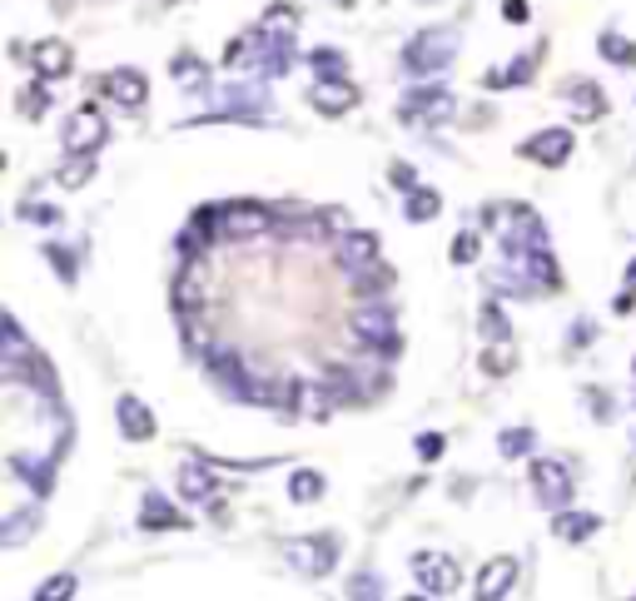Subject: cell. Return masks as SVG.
<instances>
[{"label": "cell", "instance_id": "5b68a950", "mask_svg": "<svg viewBox=\"0 0 636 601\" xmlns=\"http://www.w3.org/2000/svg\"><path fill=\"white\" fill-rule=\"evenodd\" d=\"M105 135H110L105 115H100L94 105H80L71 119H65V130H60V144H65V154H94L100 144H105Z\"/></svg>", "mask_w": 636, "mask_h": 601}, {"label": "cell", "instance_id": "d4e9b609", "mask_svg": "<svg viewBox=\"0 0 636 601\" xmlns=\"http://www.w3.org/2000/svg\"><path fill=\"white\" fill-rule=\"evenodd\" d=\"M179 493H185L189 502H204V497H214L209 468H200V462H185V468H179Z\"/></svg>", "mask_w": 636, "mask_h": 601}, {"label": "cell", "instance_id": "7bdbcfd3", "mask_svg": "<svg viewBox=\"0 0 636 601\" xmlns=\"http://www.w3.org/2000/svg\"><path fill=\"white\" fill-rule=\"evenodd\" d=\"M25 219H36V225H55L60 214L50 209V204H25Z\"/></svg>", "mask_w": 636, "mask_h": 601}, {"label": "cell", "instance_id": "f546056e", "mask_svg": "<svg viewBox=\"0 0 636 601\" xmlns=\"http://www.w3.org/2000/svg\"><path fill=\"white\" fill-rule=\"evenodd\" d=\"M294 21H298L294 5H269L264 11V30H274V36H294Z\"/></svg>", "mask_w": 636, "mask_h": 601}, {"label": "cell", "instance_id": "9c48e42d", "mask_svg": "<svg viewBox=\"0 0 636 601\" xmlns=\"http://www.w3.org/2000/svg\"><path fill=\"white\" fill-rule=\"evenodd\" d=\"M398 115L403 119H453V94L437 90V85H423V90L403 94Z\"/></svg>", "mask_w": 636, "mask_h": 601}, {"label": "cell", "instance_id": "8992f818", "mask_svg": "<svg viewBox=\"0 0 636 601\" xmlns=\"http://www.w3.org/2000/svg\"><path fill=\"white\" fill-rule=\"evenodd\" d=\"M214 229L225 239H254V234H264V229H274V214L264 209V204H219L214 209Z\"/></svg>", "mask_w": 636, "mask_h": 601}, {"label": "cell", "instance_id": "60d3db41", "mask_svg": "<svg viewBox=\"0 0 636 601\" xmlns=\"http://www.w3.org/2000/svg\"><path fill=\"white\" fill-rule=\"evenodd\" d=\"M472 254H478V234L468 229V234H462L458 244H453V264H472Z\"/></svg>", "mask_w": 636, "mask_h": 601}, {"label": "cell", "instance_id": "c3c4849f", "mask_svg": "<svg viewBox=\"0 0 636 601\" xmlns=\"http://www.w3.org/2000/svg\"><path fill=\"white\" fill-rule=\"evenodd\" d=\"M423 5H428V0H423Z\"/></svg>", "mask_w": 636, "mask_h": 601}, {"label": "cell", "instance_id": "44dd1931", "mask_svg": "<svg viewBox=\"0 0 636 601\" xmlns=\"http://www.w3.org/2000/svg\"><path fill=\"white\" fill-rule=\"evenodd\" d=\"M567 105H572L577 119H597V115H607V94H601V85L577 80V85H567Z\"/></svg>", "mask_w": 636, "mask_h": 601}, {"label": "cell", "instance_id": "836d02e7", "mask_svg": "<svg viewBox=\"0 0 636 601\" xmlns=\"http://www.w3.org/2000/svg\"><path fill=\"white\" fill-rule=\"evenodd\" d=\"M348 383H354V373H343V368H329V373H323V388H329L339 402H354L358 398V388H348Z\"/></svg>", "mask_w": 636, "mask_h": 601}, {"label": "cell", "instance_id": "b9f144b4", "mask_svg": "<svg viewBox=\"0 0 636 601\" xmlns=\"http://www.w3.org/2000/svg\"><path fill=\"white\" fill-rule=\"evenodd\" d=\"M348 597H383V587H378V577H354Z\"/></svg>", "mask_w": 636, "mask_h": 601}, {"label": "cell", "instance_id": "f6af8a7d", "mask_svg": "<svg viewBox=\"0 0 636 601\" xmlns=\"http://www.w3.org/2000/svg\"><path fill=\"white\" fill-rule=\"evenodd\" d=\"M503 15H507V21H512V25H522V21H527V0H503Z\"/></svg>", "mask_w": 636, "mask_h": 601}, {"label": "cell", "instance_id": "4fadbf2b", "mask_svg": "<svg viewBox=\"0 0 636 601\" xmlns=\"http://www.w3.org/2000/svg\"><path fill=\"white\" fill-rule=\"evenodd\" d=\"M522 154H527L532 165L557 169V165H567V154H572V135L567 130H543V135H532V140L522 144Z\"/></svg>", "mask_w": 636, "mask_h": 601}, {"label": "cell", "instance_id": "d6986e66", "mask_svg": "<svg viewBox=\"0 0 636 601\" xmlns=\"http://www.w3.org/2000/svg\"><path fill=\"white\" fill-rule=\"evenodd\" d=\"M597 527H601L597 512H572V508H557L552 512L557 542H587V537H597Z\"/></svg>", "mask_w": 636, "mask_h": 601}, {"label": "cell", "instance_id": "6da1fadb", "mask_svg": "<svg viewBox=\"0 0 636 601\" xmlns=\"http://www.w3.org/2000/svg\"><path fill=\"white\" fill-rule=\"evenodd\" d=\"M462 36L453 30V25H428V30H418V36L403 46V71L408 75H437L443 65H453V55H458Z\"/></svg>", "mask_w": 636, "mask_h": 601}, {"label": "cell", "instance_id": "7c38bea8", "mask_svg": "<svg viewBox=\"0 0 636 601\" xmlns=\"http://www.w3.org/2000/svg\"><path fill=\"white\" fill-rule=\"evenodd\" d=\"M264 50H269V30H249V36H239V40H229V50H225V65L234 75H244V71H259L264 65Z\"/></svg>", "mask_w": 636, "mask_h": 601}, {"label": "cell", "instance_id": "74e56055", "mask_svg": "<svg viewBox=\"0 0 636 601\" xmlns=\"http://www.w3.org/2000/svg\"><path fill=\"white\" fill-rule=\"evenodd\" d=\"M314 75H323V80H329V75H343L339 50H314Z\"/></svg>", "mask_w": 636, "mask_h": 601}, {"label": "cell", "instance_id": "484cf974", "mask_svg": "<svg viewBox=\"0 0 636 601\" xmlns=\"http://www.w3.org/2000/svg\"><path fill=\"white\" fill-rule=\"evenodd\" d=\"M323 497V472L314 468H298L294 477H289V502H298V508H308V502H318Z\"/></svg>", "mask_w": 636, "mask_h": 601}, {"label": "cell", "instance_id": "3957f363", "mask_svg": "<svg viewBox=\"0 0 636 601\" xmlns=\"http://www.w3.org/2000/svg\"><path fill=\"white\" fill-rule=\"evenodd\" d=\"M283 557H289L294 572L318 581V577H329L333 562H339V542L333 537H294V542H283Z\"/></svg>", "mask_w": 636, "mask_h": 601}, {"label": "cell", "instance_id": "277c9868", "mask_svg": "<svg viewBox=\"0 0 636 601\" xmlns=\"http://www.w3.org/2000/svg\"><path fill=\"white\" fill-rule=\"evenodd\" d=\"M412 581H418L423 597H453L458 581H462V572H458V562L443 557V552H418L412 557Z\"/></svg>", "mask_w": 636, "mask_h": 601}, {"label": "cell", "instance_id": "4316f807", "mask_svg": "<svg viewBox=\"0 0 636 601\" xmlns=\"http://www.w3.org/2000/svg\"><path fill=\"white\" fill-rule=\"evenodd\" d=\"M597 50L612 60V65H636V46H632V40H622L616 30H601V36H597Z\"/></svg>", "mask_w": 636, "mask_h": 601}, {"label": "cell", "instance_id": "d6a6232c", "mask_svg": "<svg viewBox=\"0 0 636 601\" xmlns=\"http://www.w3.org/2000/svg\"><path fill=\"white\" fill-rule=\"evenodd\" d=\"M55 179H60V184H65V189H80L85 179H90V154H71V165L60 169Z\"/></svg>", "mask_w": 636, "mask_h": 601}, {"label": "cell", "instance_id": "681fc988", "mask_svg": "<svg viewBox=\"0 0 636 601\" xmlns=\"http://www.w3.org/2000/svg\"><path fill=\"white\" fill-rule=\"evenodd\" d=\"M632 368H636V363H632Z\"/></svg>", "mask_w": 636, "mask_h": 601}, {"label": "cell", "instance_id": "bcb514c9", "mask_svg": "<svg viewBox=\"0 0 636 601\" xmlns=\"http://www.w3.org/2000/svg\"><path fill=\"white\" fill-rule=\"evenodd\" d=\"M393 184H398L403 194H408V189H418V184H412V165H393Z\"/></svg>", "mask_w": 636, "mask_h": 601}, {"label": "cell", "instance_id": "ac0fdd59", "mask_svg": "<svg viewBox=\"0 0 636 601\" xmlns=\"http://www.w3.org/2000/svg\"><path fill=\"white\" fill-rule=\"evenodd\" d=\"M339 264L348 273L368 269V264H378V239L368 234V229H354V234H343L339 239Z\"/></svg>", "mask_w": 636, "mask_h": 601}, {"label": "cell", "instance_id": "7402d4cb", "mask_svg": "<svg viewBox=\"0 0 636 601\" xmlns=\"http://www.w3.org/2000/svg\"><path fill=\"white\" fill-rule=\"evenodd\" d=\"M140 527L144 532H165V527H185V517H179L175 508H169L160 493L144 497V508H140Z\"/></svg>", "mask_w": 636, "mask_h": 601}, {"label": "cell", "instance_id": "52a82bcc", "mask_svg": "<svg viewBox=\"0 0 636 601\" xmlns=\"http://www.w3.org/2000/svg\"><path fill=\"white\" fill-rule=\"evenodd\" d=\"M532 487H537V502L552 508V512L572 502V472H567V462H557V458L532 462Z\"/></svg>", "mask_w": 636, "mask_h": 601}, {"label": "cell", "instance_id": "1f68e13d", "mask_svg": "<svg viewBox=\"0 0 636 601\" xmlns=\"http://www.w3.org/2000/svg\"><path fill=\"white\" fill-rule=\"evenodd\" d=\"M532 80V60H507V71H493L487 85H527Z\"/></svg>", "mask_w": 636, "mask_h": 601}, {"label": "cell", "instance_id": "e0dca14e", "mask_svg": "<svg viewBox=\"0 0 636 601\" xmlns=\"http://www.w3.org/2000/svg\"><path fill=\"white\" fill-rule=\"evenodd\" d=\"M11 472L36 497H46L50 483H55V468H50V458H36V452H11Z\"/></svg>", "mask_w": 636, "mask_h": 601}, {"label": "cell", "instance_id": "603a6c76", "mask_svg": "<svg viewBox=\"0 0 636 601\" xmlns=\"http://www.w3.org/2000/svg\"><path fill=\"white\" fill-rule=\"evenodd\" d=\"M289 60H294V36H274V30H269V50H264L259 75H264V80H274V75H289Z\"/></svg>", "mask_w": 636, "mask_h": 601}, {"label": "cell", "instance_id": "ffe728a7", "mask_svg": "<svg viewBox=\"0 0 636 601\" xmlns=\"http://www.w3.org/2000/svg\"><path fill=\"white\" fill-rule=\"evenodd\" d=\"M333 393L323 388V378H318V383H298L294 388V408H298V418H308V423H323V418L333 413Z\"/></svg>", "mask_w": 636, "mask_h": 601}, {"label": "cell", "instance_id": "f35d334b", "mask_svg": "<svg viewBox=\"0 0 636 601\" xmlns=\"http://www.w3.org/2000/svg\"><path fill=\"white\" fill-rule=\"evenodd\" d=\"M46 110H50V94H46V90H25V94H21V115H25V119H40Z\"/></svg>", "mask_w": 636, "mask_h": 601}, {"label": "cell", "instance_id": "f1b7e54d", "mask_svg": "<svg viewBox=\"0 0 636 601\" xmlns=\"http://www.w3.org/2000/svg\"><path fill=\"white\" fill-rule=\"evenodd\" d=\"M497 452H503L507 462H512V458H527V452H532V427H507V433L497 437Z\"/></svg>", "mask_w": 636, "mask_h": 601}, {"label": "cell", "instance_id": "cb8c5ba5", "mask_svg": "<svg viewBox=\"0 0 636 601\" xmlns=\"http://www.w3.org/2000/svg\"><path fill=\"white\" fill-rule=\"evenodd\" d=\"M437 209H443V194H437V189H408V204H403L408 225H428V219H437Z\"/></svg>", "mask_w": 636, "mask_h": 601}, {"label": "cell", "instance_id": "5bb4252c", "mask_svg": "<svg viewBox=\"0 0 636 601\" xmlns=\"http://www.w3.org/2000/svg\"><path fill=\"white\" fill-rule=\"evenodd\" d=\"M204 363H209V373L225 383V393H234V398H244L249 393V373H244V363H239L234 348H209Z\"/></svg>", "mask_w": 636, "mask_h": 601}, {"label": "cell", "instance_id": "8fae6325", "mask_svg": "<svg viewBox=\"0 0 636 601\" xmlns=\"http://www.w3.org/2000/svg\"><path fill=\"white\" fill-rule=\"evenodd\" d=\"M30 65H36V75H46V80H65L75 65V50L71 40H36V50H30Z\"/></svg>", "mask_w": 636, "mask_h": 601}, {"label": "cell", "instance_id": "8d00e7d4", "mask_svg": "<svg viewBox=\"0 0 636 601\" xmlns=\"http://www.w3.org/2000/svg\"><path fill=\"white\" fill-rule=\"evenodd\" d=\"M483 368L487 373H507V368H512V348H507V338H497V348H487Z\"/></svg>", "mask_w": 636, "mask_h": 601}, {"label": "cell", "instance_id": "7a4b0ae2", "mask_svg": "<svg viewBox=\"0 0 636 601\" xmlns=\"http://www.w3.org/2000/svg\"><path fill=\"white\" fill-rule=\"evenodd\" d=\"M348 329H354L358 343H368V348H373V354H383V358H393L403 348L398 319H393L389 304H358L354 314H348Z\"/></svg>", "mask_w": 636, "mask_h": 601}, {"label": "cell", "instance_id": "83f0119b", "mask_svg": "<svg viewBox=\"0 0 636 601\" xmlns=\"http://www.w3.org/2000/svg\"><path fill=\"white\" fill-rule=\"evenodd\" d=\"M36 522H40L36 508H30V512H15V517H5V522H0V542H5V547H21V542H25V532L36 527Z\"/></svg>", "mask_w": 636, "mask_h": 601}, {"label": "cell", "instance_id": "9a60e30c", "mask_svg": "<svg viewBox=\"0 0 636 601\" xmlns=\"http://www.w3.org/2000/svg\"><path fill=\"white\" fill-rule=\"evenodd\" d=\"M105 90H110V100L125 105V110H140L144 100H150V80H144L140 71H130V65H119V71L105 80Z\"/></svg>", "mask_w": 636, "mask_h": 601}, {"label": "cell", "instance_id": "7dc6e473", "mask_svg": "<svg viewBox=\"0 0 636 601\" xmlns=\"http://www.w3.org/2000/svg\"><path fill=\"white\" fill-rule=\"evenodd\" d=\"M333 5H354V0H333Z\"/></svg>", "mask_w": 636, "mask_h": 601}, {"label": "cell", "instance_id": "ba28073f", "mask_svg": "<svg viewBox=\"0 0 636 601\" xmlns=\"http://www.w3.org/2000/svg\"><path fill=\"white\" fill-rule=\"evenodd\" d=\"M308 100H314L318 115L339 119V115H348V110L358 105V85H354V80H343V75H329V80L318 75L314 90H308Z\"/></svg>", "mask_w": 636, "mask_h": 601}, {"label": "cell", "instance_id": "d590c367", "mask_svg": "<svg viewBox=\"0 0 636 601\" xmlns=\"http://www.w3.org/2000/svg\"><path fill=\"white\" fill-rule=\"evenodd\" d=\"M175 80H179V85H194V80L204 85V60L179 55V60H175Z\"/></svg>", "mask_w": 636, "mask_h": 601}, {"label": "cell", "instance_id": "4dcf8cb0", "mask_svg": "<svg viewBox=\"0 0 636 601\" xmlns=\"http://www.w3.org/2000/svg\"><path fill=\"white\" fill-rule=\"evenodd\" d=\"M75 597V577L71 572H60V577H50L46 587H36V601H71Z\"/></svg>", "mask_w": 636, "mask_h": 601}, {"label": "cell", "instance_id": "2e32d148", "mask_svg": "<svg viewBox=\"0 0 636 601\" xmlns=\"http://www.w3.org/2000/svg\"><path fill=\"white\" fill-rule=\"evenodd\" d=\"M512 581H518V557H493V562L478 572V597L497 601L512 591Z\"/></svg>", "mask_w": 636, "mask_h": 601}, {"label": "cell", "instance_id": "e575fe53", "mask_svg": "<svg viewBox=\"0 0 636 601\" xmlns=\"http://www.w3.org/2000/svg\"><path fill=\"white\" fill-rule=\"evenodd\" d=\"M30 388L46 393V398H55V393H60V388H55V368H50L40 354H36V363H30Z\"/></svg>", "mask_w": 636, "mask_h": 601}, {"label": "cell", "instance_id": "ee69618b", "mask_svg": "<svg viewBox=\"0 0 636 601\" xmlns=\"http://www.w3.org/2000/svg\"><path fill=\"white\" fill-rule=\"evenodd\" d=\"M50 264H55L60 279H75V264H71V254H65V248H50Z\"/></svg>", "mask_w": 636, "mask_h": 601}, {"label": "cell", "instance_id": "30bf717a", "mask_svg": "<svg viewBox=\"0 0 636 601\" xmlns=\"http://www.w3.org/2000/svg\"><path fill=\"white\" fill-rule=\"evenodd\" d=\"M115 423H119V433L130 437V443H150L154 437V413L135 398V393H119L115 398Z\"/></svg>", "mask_w": 636, "mask_h": 601}, {"label": "cell", "instance_id": "ab89813d", "mask_svg": "<svg viewBox=\"0 0 636 601\" xmlns=\"http://www.w3.org/2000/svg\"><path fill=\"white\" fill-rule=\"evenodd\" d=\"M443 448H448V437H443V433H423V437H418V458H423V462H437V458H443Z\"/></svg>", "mask_w": 636, "mask_h": 601}]
</instances>
